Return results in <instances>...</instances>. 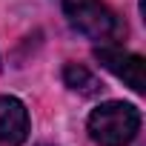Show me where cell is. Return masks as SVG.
Wrapping results in <instances>:
<instances>
[{"instance_id": "7a4b0ae2", "label": "cell", "mask_w": 146, "mask_h": 146, "mask_svg": "<svg viewBox=\"0 0 146 146\" xmlns=\"http://www.w3.org/2000/svg\"><path fill=\"white\" fill-rule=\"evenodd\" d=\"M63 15L75 32L98 43H115L126 32L103 0H63Z\"/></svg>"}, {"instance_id": "5b68a950", "label": "cell", "mask_w": 146, "mask_h": 146, "mask_svg": "<svg viewBox=\"0 0 146 146\" xmlns=\"http://www.w3.org/2000/svg\"><path fill=\"white\" fill-rule=\"evenodd\" d=\"M63 83H66L72 92L86 95V98H92V95L100 92V80L92 75L86 66H80V63H66V66H63Z\"/></svg>"}, {"instance_id": "6da1fadb", "label": "cell", "mask_w": 146, "mask_h": 146, "mask_svg": "<svg viewBox=\"0 0 146 146\" xmlns=\"http://www.w3.org/2000/svg\"><path fill=\"white\" fill-rule=\"evenodd\" d=\"M86 129L98 146H129L140 129V112L132 103L109 100L89 115Z\"/></svg>"}, {"instance_id": "277c9868", "label": "cell", "mask_w": 146, "mask_h": 146, "mask_svg": "<svg viewBox=\"0 0 146 146\" xmlns=\"http://www.w3.org/2000/svg\"><path fill=\"white\" fill-rule=\"evenodd\" d=\"M26 137H29L26 106L12 95H0V146H20Z\"/></svg>"}, {"instance_id": "3957f363", "label": "cell", "mask_w": 146, "mask_h": 146, "mask_svg": "<svg viewBox=\"0 0 146 146\" xmlns=\"http://www.w3.org/2000/svg\"><path fill=\"white\" fill-rule=\"evenodd\" d=\"M95 60L106 72H112L117 80H123L132 92H137V95L146 92V63H143L140 54L126 52L117 43H100L95 49Z\"/></svg>"}]
</instances>
